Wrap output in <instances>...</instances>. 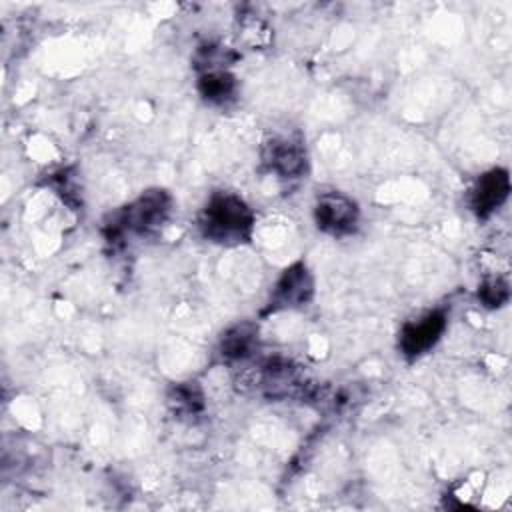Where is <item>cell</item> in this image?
<instances>
[{
  "instance_id": "cell-9",
  "label": "cell",
  "mask_w": 512,
  "mask_h": 512,
  "mask_svg": "<svg viewBox=\"0 0 512 512\" xmlns=\"http://www.w3.org/2000/svg\"><path fill=\"white\" fill-rule=\"evenodd\" d=\"M198 92L208 104L224 106L236 98L238 82L228 68L202 70L198 76Z\"/></svg>"
},
{
  "instance_id": "cell-3",
  "label": "cell",
  "mask_w": 512,
  "mask_h": 512,
  "mask_svg": "<svg viewBox=\"0 0 512 512\" xmlns=\"http://www.w3.org/2000/svg\"><path fill=\"white\" fill-rule=\"evenodd\" d=\"M312 216L316 228L334 238L350 236L360 226L358 202L340 190L320 192L314 200Z\"/></svg>"
},
{
  "instance_id": "cell-10",
  "label": "cell",
  "mask_w": 512,
  "mask_h": 512,
  "mask_svg": "<svg viewBox=\"0 0 512 512\" xmlns=\"http://www.w3.org/2000/svg\"><path fill=\"white\" fill-rule=\"evenodd\" d=\"M174 408V412L192 416V414H200L204 410V394L200 390V386L196 382H182L176 384L172 388L170 400H168Z\"/></svg>"
},
{
  "instance_id": "cell-1",
  "label": "cell",
  "mask_w": 512,
  "mask_h": 512,
  "mask_svg": "<svg viewBox=\"0 0 512 512\" xmlns=\"http://www.w3.org/2000/svg\"><path fill=\"white\" fill-rule=\"evenodd\" d=\"M256 214L252 206L234 192H214L198 216L200 234L220 246H240L252 240Z\"/></svg>"
},
{
  "instance_id": "cell-8",
  "label": "cell",
  "mask_w": 512,
  "mask_h": 512,
  "mask_svg": "<svg viewBox=\"0 0 512 512\" xmlns=\"http://www.w3.org/2000/svg\"><path fill=\"white\" fill-rule=\"evenodd\" d=\"M258 346V326L240 322L230 326L220 338V354L228 362H242L254 354Z\"/></svg>"
},
{
  "instance_id": "cell-6",
  "label": "cell",
  "mask_w": 512,
  "mask_h": 512,
  "mask_svg": "<svg viewBox=\"0 0 512 512\" xmlns=\"http://www.w3.org/2000/svg\"><path fill=\"white\" fill-rule=\"evenodd\" d=\"M262 162L282 180L302 178L308 170V154L304 140L298 134L272 136L262 146Z\"/></svg>"
},
{
  "instance_id": "cell-2",
  "label": "cell",
  "mask_w": 512,
  "mask_h": 512,
  "mask_svg": "<svg viewBox=\"0 0 512 512\" xmlns=\"http://www.w3.org/2000/svg\"><path fill=\"white\" fill-rule=\"evenodd\" d=\"M172 214V196L162 188H150L128 202L112 220V236H148L160 230Z\"/></svg>"
},
{
  "instance_id": "cell-4",
  "label": "cell",
  "mask_w": 512,
  "mask_h": 512,
  "mask_svg": "<svg viewBox=\"0 0 512 512\" xmlns=\"http://www.w3.org/2000/svg\"><path fill=\"white\" fill-rule=\"evenodd\" d=\"M312 298H314V276L308 270V266L302 260H298L288 268H284L282 274L278 276L264 312L274 314L280 310L304 308L312 302Z\"/></svg>"
},
{
  "instance_id": "cell-5",
  "label": "cell",
  "mask_w": 512,
  "mask_h": 512,
  "mask_svg": "<svg viewBox=\"0 0 512 512\" xmlns=\"http://www.w3.org/2000/svg\"><path fill=\"white\" fill-rule=\"evenodd\" d=\"M446 328H448V316L440 308L404 322V326L398 332L400 354L408 360H416L428 354L442 340Z\"/></svg>"
},
{
  "instance_id": "cell-11",
  "label": "cell",
  "mask_w": 512,
  "mask_h": 512,
  "mask_svg": "<svg viewBox=\"0 0 512 512\" xmlns=\"http://www.w3.org/2000/svg\"><path fill=\"white\" fill-rule=\"evenodd\" d=\"M478 300L486 308H500V306H504L510 300V286H508V282L504 278H500V276L486 278L478 286Z\"/></svg>"
},
{
  "instance_id": "cell-7",
  "label": "cell",
  "mask_w": 512,
  "mask_h": 512,
  "mask_svg": "<svg viewBox=\"0 0 512 512\" xmlns=\"http://www.w3.org/2000/svg\"><path fill=\"white\" fill-rule=\"evenodd\" d=\"M510 196V174L506 168H490L480 174L470 188L468 206L478 218H490Z\"/></svg>"
}]
</instances>
